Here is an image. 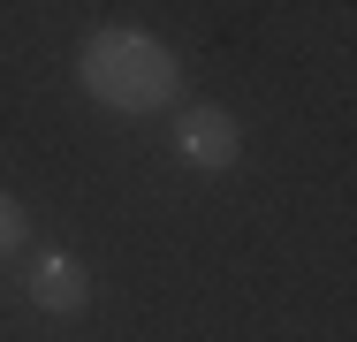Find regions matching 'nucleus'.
I'll return each mask as SVG.
<instances>
[{"label": "nucleus", "mask_w": 357, "mask_h": 342, "mask_svg": "<svg viewBox=\"0 0 357 342\" xmlns=\"http://www.w3.org/2000/svg\"><path fill=\"white\" fill-rule=\"evenodd\" d=\"M23 289H31V304L54 312V320H76V312L91 304V274H84L76 251H38L31 274H23Z\"/></svg>", "instance_id": "nucleus-3"}, {"label": "nucleus", "mask_w": 357, "mask_h": 342, "mask_svg": "<svg viewBox=\"0 0 357 342\" xmlns=\"http://www.w3.org/2000/svg\"><path fill=\"white\" fill-rule=\"evenodd\" d=\"M76 84H84L99 107H114V114H152V107L175 99L183 61H175V46L152 38V31H91L84 54H76Z\"/></svg>", "instance_id": "nucleus-1"}, {"label": "nucleus", "mask_w": 357, "mask_h": 342, "mask_svg": "<svg viewBox=\"0 0 357 342\" xmlns=\"http://www.w3.org/2000/svg\"><path fill=\"white\" fill-rule=\"evenodd\" d=\"M175 152H183L190 168H206V175H228V168L243 160V122H236L228 107H183Z\"/></svg>", "instance_id": "nucleus-2"}, {"label": "nucleus", "mask_w": 357, "mask_h": 342, "mask_svg": "<svg viewBox=\"0 0 357 342\" xmlns=\"http://www.w3.org/2000/svg\"><path fill=\"white\" fill-rule=\"evenodd\" d=\"M23 236H31V213L0 191V259H8V251H23Z\"/></svg>", "instance_id": "nucleus-4"}]
</instances>
